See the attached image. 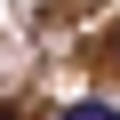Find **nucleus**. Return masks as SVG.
<instances>
[{"mask_svg":"<svg viewBox=\"0 0 120 120\" xmlns=\"http://www.w3.org/2000/svg\"><path fill=\"white\" fill-rule=\"evenodd\" d=\"M112 64H120V32H112Z\"/></svg>","mask_w":120,"mask_h":120,"instance_id":"f03ea898","label":"nucleus"},{"mask_svg":"<svg viewBox=\"0 0 120 120\" xmlns=\"http://www.w3.org/2000/svg\"><path fill=\"white\" fill-rule=\"evenodd\" d=\"M88 8H96V0H40V16H48V24H72V16H88Z\"/></svg>","mask_w":120,"mask_h":120,"instance_id":"f257e3e1","label":"nucleus"}]
</instances>
